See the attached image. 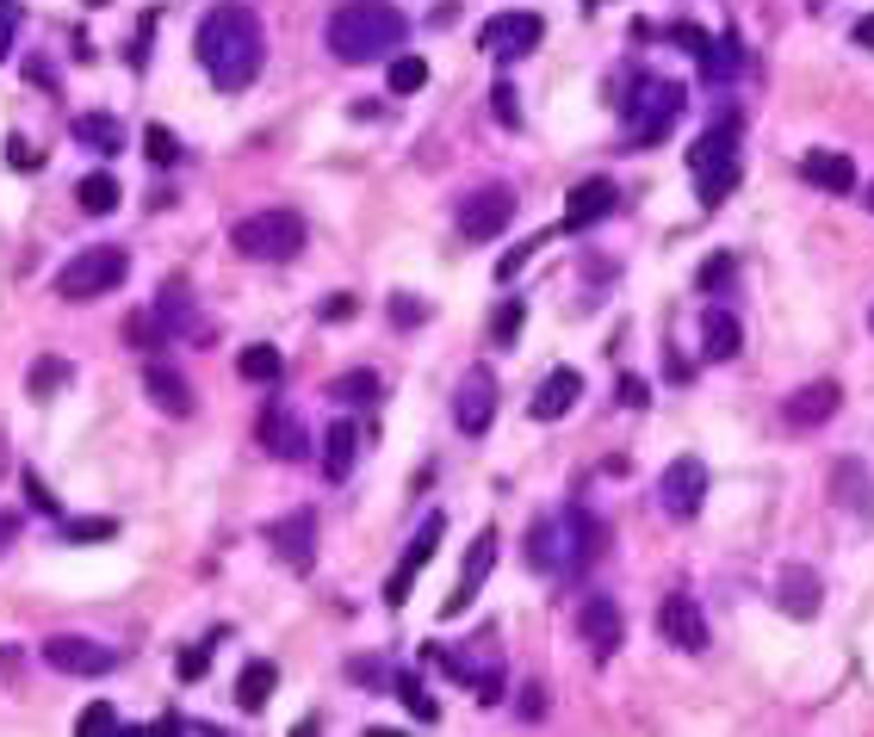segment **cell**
<instances>
[{
	"mask_svg": "<svg viewBox=\"0 0 874 737\" xmlns=\"http://www.w3.org/2000/svg\"><path fill=\"white\" fill-rule=\"evenodd\" d=\"M521 322H528V304L503 298V304H496V317H491V341H496V347H515V341H521Z\"/></svg>",
	"mask_w": 874,
	"mask_h": 737,
	"instance_id": "36",
	"label": "cell"
},
{
	"mask_svg": "<svg viewBox=\"0 0 874 737\" xmlns=\"http://www.w3.org/2000/svg\"><path fill=\"white\" fill-rule=\"evenodd\" d=\"M131 280V254L118 242H99V248H81L75 261L57 273V298L62 304H87V298H106L118 285Z\"/></svg>",
	"mask_w": 874,
	"mask_h": 737,
	"instance_id": "6",
	"label": "cell"
},
{
	"mask_svg": "<svg viewBox=\"0 0 874 737\" xmlns=\"http://www.w3.org/2000/svg\"><path fill=\"white\" fill-rule=\"evenodd\" d=\"M267 546L305 576V570L317 564V514L298 509V514H285V521H267Z\"/></svg>",
	"mask_w": 874,
	"mask_h": 737,
	"instance_id": "15",
	"label": "cell"
},
{
	"mask_svg": "<svg viewBox=\"0 0 874 737\" xmlns=\"http://www.w3.org/2000/svg\"><path fill=\"white\" fill-rule=\"evenodd\" d=\"M515 224V192L509 187H477L459 199V229L472 236V242H491L503 229Z\"/></svg>",
	"mask_w": 874,
	"mask_h": 737,
	"instance_id": "11",
	"label": "cell"
},
{
	"mask_svg": "<svg viewBox=\"0 0 874 737\" xmlns=\"http://www.w3.org/2000/svg\"><path fill=\"white\" fill-rule=\"evenodd\" d=\"M354 310H361V298H354V292H335V298L317 304V317H323V322H347Z\"/></svg>",
	"mask_w": 874,
	"mask_h": 737,
	"instance_id": "48",
	"label": "cell"
},
{
	"mask_svg": "<svg viewBox=\"0 0 874 737\" xmlns=\"http://www.w3.org/2000/svg\"><path fill=\"white\" fill-rule=\"evenodd\" d=\"M155 310H162V322H168V335H205L199 322H192V304H187V285L168 280L162 285V298H155Z\"/></svg>",
	"mask_w": 874,
	"mask_h": 737,
	"instance_id": "30",
	"label": "cell"
},
{
	"mask_svg": "<svg viewBox=\"0 0 874 737\" xmlns=\"http://www.w3.org/2000/svg\"><path fill=\"white\" fill-rule=\"evenodd\" d=\"M75 205L87 211V217H106V211H118V180H113L106 168L87 174V180L75 187Z\"/></svg>",
	"mask_w": 874,
	"mask_h": 737,
	"instance_id": "32",
	"label": "cell"
},
{
	"mask_svg": "<svg viewBox=\"0 0 874 737\" xmlns=\"http://www.w3.org/2000/svg\"><path fill=\"white\" fill-rule=\"evenodd\" d=\"M855 44H862V50H874V13L862 25H855Z\"/></svg>",
	"mask_w": 874,
	"mask_h": 737,
	"instance_id": "57",
	"label": "cell"
},
{
	"mask_svg": "<svg viewBox=\"0 0 874 737\" xmlns=\"http://www.w3.org/2000/svg\"><path fill=\"white\" fill-rule=\"evenodd\" d=\"M347 676H354V681H373V688H379V681H398L379 657H354V663H347Z\"/></svg>",
	"mask_w": 874,
	"mask_h": 737,
	"instance_id": "50",
	"label": "cell"
},
{
	"mask_svg": "<svg viewBox=\"0 0 874 737\" xmlns=\"http://www.w3.org/2000/svg\"><path fill=\"white\" fill-rule=\"evenodd\" d=\"M211 669V644H192V651H180V681H199Z\"/></svg>",
	"mask_w": 874,
	"mask_h": 737,
	"instance_id": "49",
	"label": "cell"
},
{
	"mask_svg": "<svg viewBox=\"0 0 874 737\" xmlns=\"http://www.w3.org/2000/svg\"><path fill=\"white\" fill-rule=\"evenodd\" d=\"M440 533H447V521H440V514H428V521H422V533L403 546L398 570L385 576V607H403V602H410V583L428 570V558H435V546H440Z\"/></svg>",
	"mask_w": 874,
	"mask_h": 737,
	"instance_id": "13",
	"label": "cell"
},
{
	"mask_svg": "<svg viewBox=\"0 0 874 737\" xmlns=\"http://www.w3.org/2000/svg\"><path fill=\"white\" fill-rule=\"evenodd\" d=\"M831 502H843L850 514H869L874 521V472L862 459H837L831 465Z\"/></svg>",
	"mask_w": 874,
	"mask_h": 737,
	"instance_id": "22",
	"label": "cell"
},
{
	"mask_svg": "<svg viewBox=\"0 0 874 737\" xmlns=\"http://www.w3.org/2000/svg\"><path fill=\"white\" fill-rule=\"evenodd\" d=\"M75 143H87V150H99V155H118L125 150V124L106 118V112H81L75 118Z\"/></svg>",
	"mask_w": 874,
	"mask_h": 737,
	"instance_id": "29",
	"label": "cell"
},
{
	"mask_svg": "<svg viewBox=\"0 0 874 737\" xmlns=\"http://www.w3.org/2000/svg\"><path fill=\"white\" fill-rule=\"evenodd\" d=\"M13 38H20V7H13V0H0V62L13 57Z\"/></svg>",
	"mask_w": 874,
	"mask_h": 737,
	"instance_id": "47",
	"label": "cell"
},
{
	"mask_svg": "<svg viewBox=\"0 0 874 737\" xmlns=\"http://www.w3.org/2000/svg\"><path fill=\"white\" fill-rule=\"evenodd\" d=\"M776 602L788 620H813L825 607V583H818L813 564H781V583H776Z\"/></svg>",
	"mask_w": 874,
	"mask_h": 737,
	"instance_id": "18",
	"label": "cell"
},
{
	"mask_svg": "<svg viewBox=\"0 0 874 737\" xmlns=\"http://www.w3.org/2000/svg\"><path fill=\"white\" fill-rule=\"evenodd\" d=\"M862 199H869V211H874V187H869V192H862Z\"/></svg>",
	"mask_w": 874,
	"mask_h": 737,
	"instance_id": "58",
	"label": "cell"
},
{
	"mask_svg": "<svg viewBox=\"0 0 874 737\" xmlns=\"http://www.w3.org/2000/svg\"><path fill=\"white\" fill-rule=\"evenodd\" d=\"M688 168H695V192L701 205H720L725 192L739 187V118H725L688 150Z\"/></svg>",
	"mask_w": 874,
	"mask_h": 737,
	"instance_id": "7",
	"label": "cell"
},
{
	"mask_svg": "<svg viewBox=\"0 0 874 737\" xmlns=\"http://www.w3.org/2000/svg\"><path fill=\"white\" fill-rule=\"evenodd\" d=\"M739 57H744V50H739V38H713V50L701 57V75L713 81V87H720V81H732V75L744 69Z\"/></svg>",
	"mask_w": 874,
	"mask_h": 737,
	"instance_id": "34",
	"label": "cell"
},
{
	"mask_svg": "<svg viewBox=\"0 0 874 737\" xmlns=\"http://www.w3.org/2000/svg\"><path fill=\"white\" fill-rule=\"evenodd\" d=\"M528 254H533V242H521L515 254H503V261H496V280H515V273L528 266Z\"/></svg>",
	"mask_w": 874,
	"mask_h": 737,
	"instance_id": "54",
	"label": "cell"
},
{
	"mask_svg": "<svg viewBox=\"0 0 874 737\" xmlns=\"http://www.w3.org/2000/svg\"><path fill=\"white\" fill-rule=\"evenodd\" d=\"M354 447H361V428L354 421H329L323 428V477L329 484H347V472H354Z\"/></svg>",
	"mask_w": 874,
	"mask_h": 737,
	"instance_id": "24",
	"label": "cell"
},
{
	"mask_svg": "<svg viewBox=\"0 0 874 737\" xmlns=\"http://www.w3.org/2000/svg\"><path fill=\"white\" fill-rule=\"evenodd\" d=\"M379 397V372H342L329 379V403H373Z\"/></svg>",
	"mask_w": 874,
	"mask_h": 737,
	"instance_id": "35",
	"label": "cell"
},
{
	"mask_svg": "<svg viewBox=\"0 0 874 737\" xmlns=\"http://www.w3.org/2000/svg\"><path fill=\"white\" fill-rule=\"evenodd\" d=\"M739 347H744V329H739V317L732 310H707L701 317V359H739Z\"/></svg>",
	"mask_w": 874,
	"mask_h": 737,
	"instance_id": "26",
	"label": "cell"
},
{
	"mask_svg": "<svg viewBox=\"0 0 874 737\" xmlns=\"http://www.w3.org/2000/svg\"><path fill=\"white\" fill-rule=\"evenodd\" d=\"M707 502V465L701 459H670L664 477H658V509L670 521H695Z\"/></svg>",
	"mask_w": 874,
	"mask_h": 737,
	"instance_id": "9",
	"label": "cell"
},
{
	"mask_svg": "<svg viewBox=\"0 0 874 737\" xmlns=\"http://www.w3.org/2000/svg\"><path fill=\"white\" fill-rule=\"evenodd\" d=\"M75 732H87V737H99V732H118V706L94 700V706H87V713L75 718Z\"/></svg>",
	"mask_w": 874,
	"mask_h": 737,
	"instance_id": "43",
	"label": "cell"
},
{
	"mask_svg": "<svg viewBox=\"0 0 874 737\" xmlns=\"http://www.w3.org/2000/svg\"><path fill=\"white\" fill-rule=\"evenodd\" d=\"M670 44L688 50V57H707V50H713V38H707L701 25H670Z\"/></svg>",
	"mask_w": 874,
	"mask_h": 737,
	"instance_id": "44",
	"label": "cell"
},
{
	"mask_svg": "<svg viewBox=\"0 0 874 737\" xmlns=\"http://www.w3.org/2000/svg\"><path fill=\"white\" fill-rule=\"evenodd\" d=\"M62 379H75V366H69V359H57V354H44L38 366H32V397H50Z\"/></svg>",
	"mask_w": 874,
	"mask_h": 737,
	"instance_id": "37",
	"label": "cell"
},
{
	"mask_svg": "<svg viewBox=\"0 0 874 737\" xmlns=\"http://www.w3.org/2000/svg\"><path fill=\"white\" fill-rule=\"evenodd\" d=\"M577 632L590 639L595 657H614V651H621V639H627V614H621V602H614V595H590V602L577 607Z\"/></svg>",
	"mask_w": 874,
	"mask_h": 737,
	"instance_id": "16",
	"label": "cell"
},
{
	"mask_svg": "<svg viewBox=\"0 0 874 737\" xmlns=\"http://www.w3.org/2000/svg\"><path fill=\"white\" fill-rule=\"evenodd\" d=\"M683 106H688L683 81H664V75H633L627 99H621V124H627L633 143H664V136L676 131Z\"/></svg>",
	"mask_w": 874,
	"mask_h": 737,
	"instance_id": "4",
	"label": "cell"
},
{
	"mask_svg": "<svg viewBox=\"0 0 874 737\" xmlns=\"http://www.w3.org/2000/svg\"><path fill=\"white\" fill-rule=\"evenodd\" d=\"M305 217L285 205H267L255 211V217H243V224L229 229V242H236V254L243 261H292V254H305Z\"/></svg>",
	"mask_w": 874,
	"mask_h": 737,
	"instance_id": "5",
	"label": "cell"
},
{
	"mask_svg": "<svg viewBox=\"0 0 874 737\" xmlns=\"http://www.w3.org/2000/svg\"><path fill=\"white\" fill-rule=\"evenodd\" d=\"M422 317H428V304H422V298H410V292L391 298V322H398V329H416Z\"/></svg>",
	"mask_w": 874,
	"mask_h": 737,
	"instance_id": "45",
	"label": "cell"
},
{
	"mask_svg": "<svg viewBox=\"0 0 874 737\" xmlns=\"http://www.w3.org/2000/svg\"><path fill=\"white\" fill-rule=\"evenodd\" d=\"M113 521H69V539H75V546H87V539H113Z\"/></svg>",
	"mask_w": 874,
	"mask_h": 737,
	"instance_id": "51",
	"label": "cell"
},
{
	"mask_svg": "<svg viewBox=\"0 0 874 737\" xmlns=\"http://www.w3.org/2000/svg\"><path fill=\"white\" fill-rule=\"evenodd\" d=\"M491 112H496V124H503V131H515V124H521V94H515L509 81H496V87H491Z\"/></svg>",
	"mask_w": 874,
	"mask_h": 737,
	"instance_id": "41",
	"label": "cell"
},
{
	"mask_svg": "<svg viewBox=\"0 0 874 737\" xmlns=\"http://www.w3.org/2000/svg\"><path fill=\"white\" fill-rule=\"evenodd\" d=\"M540 38H546L540 13H491V20L477 25V50H484V57H496V62L528 57Z\"/></svg>",
	"mask_w": 874,
	"mask_h": 737,
	"instance_id": "8",
	"label": "cell"
},
{
	"mask_svg": "<svg viewBox=\"0 0 874 737\" xmlns=\"http://www.w3.org/2000/svg\"><path fill=\"white\" fill-rule=\"evenodd\" d=\"M143 155H150V168H174V162H180V143H174L168 124H150V131H143Z\"/></svg>",
	"mask_w": 874,
	"mask_h": 737,
	"instance_id": "38",
	"label": "cell"
},
{
	"mask_svg": "<svg viewBox=\"0 0 874 737\" xmlns=\"http://www.w3.org/2000/svg\"><path fill=\"white\" fill-rule=\"evenodd\" d=\"M515 706H521V713H528V718H540V713H546V688H533V681H528V688H521V700H515Z\"/></svg>",
	"mask_w": 874,
	"mask_h": 737,
	"instance_id": "55",
	"label": "cell"
},
{
	"mask_svg": "<svg viewBox=\"0 0 874 737\" xmlns=\"http://www.w3.org/2000/svg\"><path fill=\"white\" fill-rule=\"evenodd\" d=\"M491 564H496V527H484V533H477V546H472V558H465V570H459L453 595L440 602V614H447V620H459V614L472 607V595H477V589H484V576H491Z\"/></svg>",
	"mask_w": 874,
	"mask_h": 737,
	"instance_id": "19",
	"label": "cell"
},
{
	"mask_svg": "<svg viewBox=\"0 0 874 737\" xmlns=\"http://www.w3.org/2000/svg\"><path fill=\"white\" fill-rule=\"evenodd\" d=\"M837 403H843V391H837L831 379H813V384H800L794 397H788V428H818V421H831L837 416Z\"/></svg>",
	"mask_w": 874,
	"mask_h": 737,
	"instance_id": "21",
	"label": "cell"
},
{
	"mask_svg": "<svg viewBox=\"0 0 874 737\" xmlns=\"http://www.w3.org/2000/svg\"><path fill=\"white\" fill-rule=\"evenodd\" d=\"M725 280H732V254H713V261L701 266V285L713 292V285H725Z\"/></svg>",
	"mask_w": 874,
	"mask_h": 737,
	"instance_id": "53",
	"label": "cell"
},
{
	"mask_svg": "<svg viewBox=\"0 0 874 737\" xmlns=\"http://www.w3.org/2000/svg\"><path fill=\"white\" fill-rule=\"evenodd\" d=\"M44 663L62 676H113L118 651L99 639H81V632H57V639H44Z\"/></svg>",
	"mask_w": 874,
	"mask_h": 737,
	"instance_id": "10",
	"label": "cell"
},
{
	"mask_svg": "<svg viewBox=\"0 0 874 737\" xmlns=\"http://www.w3.org/2000/svg\"><path fill=\"white\" fill-rule=\"evenodd\" d=\"M199 62H205L211 87H224V94H243L255 87L267 62V38H261V20H255V7L243 0H224V7H211L205 20H199V38H192Z\"/></svg>",
	"mask_w": 874,
	"mask_h": 737,
	"instance_id": "1",
	"label": "cell"
},
{
	"mask_svg": "<svg viewBox=\"0 0 874 737\" xmlns=\"http://www.w3.org/2000/svg\"><path fill=\"white\" fill-rule=\"evenodd\" d=\"M658 632H664L670 651H688V657H701V651H707L701 602H695V595H664V607H658Z\"/></svg>",
	"mask_w": 874,
	"mask_h": 737,
	"instance_id": "14",
	"label": "cell"
},
{
	"mask_svg": "<svg viewBox=\"0 0 874 737\" xmlns=\"http://www.w3.org/2000/svg\"><path fill=\"white\" fill-rule=\"evenodd\" d=\"M323 38L335 62H379V57H398V44L410 38V20L391 0H347V7L329 13Z\"/></svg>",
	"mask_w": 874,
	"mask_h": 737,
	"instance_id": "2",
	"label": "cell"
},
{
	"mask_svg": "<svg viewBox=\"0 0 874 737\" xmlns=\"http://www.w3.org/2000/svg\"><path fill=\"white\" fill-rule=\"evenodd\" d=\"M422 81H428L422 57H391V94H422Z\"/></svg>",
	"mask_w": 874,
	"mask_h": 737,
	"instance_id": "40",
	"label": "cell"
},
{
	"mask_svg": "<svg viewBox=\"0 0 874 737\" xmlns=\"http://www.w3.org/2000/svg\"><path fill=\"white\" fill-rule=\"evenodd\" d=\"M236 372H243L248 384H273L285 372L280 347H267V341H255V347H243V359H236Z\"/></svg>",
	"mask_w": 874,
	"mask_h": 737,
	"instance_id": "33",
	"label": "cell"
},
{
	"mask_svg": "<svg viewBox=\"0 0 874 737\" xmlns=\"http://www.w3.org/2000/svg\"><path fill=\"white\" fill-rule=\"evenodd\" d=\"M800 174H806L813 187H825V192H855V162L843 150H813L806 162H800Z\"/></svg>",
	"mask_w": 874,
	"mask_h": 737,
	"instance_id": "25",
	"label": "cell"
},
{
	"mask_svg": "<svg viewBox=\"0 0 874 737\" xmlns=\"http://www.w3.org/2000/svg\"><path fill=\"white\" fill-rule=\"evenodd\" d=\"M273 688H280V663H267V657L243 663V676H236V706H243V713H261L267 700H273Z\"/></svg>",
	"mask_w": 874,
	"mask_h": 737,
	"instance_id": "28",
	"label": "cell"
},
{
	"mask_svg": "<svg viewBox=\"0 0 874 737\" xmlns=\"http://www.w3.org/2000/svg\"><path fill=\"white\" fill-rule=\"evenodd\" d=\"M614 211H621V187H614V180H602V174H595V180H577L570 199H565V229H595L602 217H614Z\"/></svg>",
	"mask_w": 874,
	"mask_h": 737,
	"instance_id": "17",
	"label": "cell"
},
{
	"mask_svg": "<svg viewBox=\"0 0 874 737\" xmlns=\"http://www.w3.org/2000/svg\"><path fill=\"white\" fill-rule=\"evenodd\" d=\"M453 421H459V435H484L496 421V372L491 366H472L465 379H459V391H453Z\"/></svg>",
	"mask_w": 874,
	"mask_h": 737,
	"instance_id": "12",
	"label": "cell"
},
{
	"mask_svg": "<svg viewBox=\"0 0 874 737\" xmlns=\"http://www.w3.org/2000/svg\"><path fill=\"white\" fill-rule=\"evenodd\" d=\"M614 403H621V409H646V403H651V384L639 379V372H621V379H614Z\"/></svg>",
	"mask_w": 874,
	"mask_h": 737,
	"instance_id": "42",
	"label": "cell"
},
{
	"mask_svg": "<svg viewBox=\"0 0 874 737\" xmlns=\"http://www.w3.org/2000/svg\"><path fill=\"white\" fill-rule=\"evenodd\" d=\"M143 391L155 397L162 416H192V384L180 379L174 366H150V372H143Z\"/></svg>",
	"mask_w": 874,
	"mask_h": 737,
	"instance_id": "27",
	"label": "cell"
},
{
	"mask_svg": "<svg viewBox=\"0 0 874 737\" xmlns=\"http://www.w3.org/2000/svg\"><path fill=\"white\" fill-rule=\"evenodd\" d=\"M38 162L44 155L25 143V136H7V168H20V174H38Z\"/></svg>",
	"mask_w": 874,
	"mask_h": 737,
	"instance_id": "46",
	"label": "cell"
},
{
	"mask_svg": "<svg viewBox=\"0 0 874 737\" xmlns=\"http://www.w3.org/2000/svg\"><path fill=\"white\" fill-rule=\"evenodd\" d=\"M583 397V379L570 372V366H552L546 379H540V391H533V421H558V416H570V403Z\"/></svg>",
	"mask_w": 874,
	"mask_h": 737,
	"instance_id": "23",
	"label": "cell"
},
{
	"mask_svg": "<svg viewBox=\"0 0 874 737\" xmlns=\"http://www.w3.org/2000/svg\"><path fill=\"white\" fill-rule=\"evenodd\" d=\"M609 551V527L595 521L590 509H558V514H546V521H533V533H528V564L533 570H590L595 558Z\"/></svg>",
	"mask_w": 874,
	"mask_h": 737,
	"instance_id": "3",
	"label": "cell"
},
{
	"mask_svg": "<svg viewBox=\"0 0 874 737\" xmlns=\"http://www.w3.org/2000/svg\"><path fill=\"white\" fill-rule=\"evenodd\" d=\"M125 335H131L137 347H162V341H168V322H162V310H137V317L125 322Z\"/></svg>",
	"mask_w": 874,
	"mask_h": 737,
	"instance_id": "39",
	"label": "cell"
},
{
	"mask_svg": "<svg viewBox=\"0 0 874 737\" xmlns=\"http://www.w3.org/2000/svg\"><path fill=\"white\" fill-rule=\"evenodd\" d=\"M813 7H818V0H813Z\"/></svg>",
	"mask_w": 874,
	"mask_h": 737,
	"instance_id": "59",
	"label": "cell"
},
{
	"mask_svg": "<svg viewBox=\"0 0 874 737\" xmlns=\"http://www.w3.org/2000/svg\"><path fill=\"white\" fill-rule=\"evenodd\" d=\"M25 496H32V509H38V514H57V509H62L57 496L44 490V477H38V472H25Z\"/></svg>",
	"mask_w": 874,
	"mask_h": 737,
	"instance_id": "52",
	"label": "cell"
},
{
	"mask_svg": "<svg viewBox=\"0 0 874 737\" xmlns=\"http://www.w3.org/2000/svg\"><path fill=\"white\" fill-rule=\"evenodd\" d=\"M13 539H20V514H13V509H0V551L13 546Z\"/></svg>",
	"mask_w": 874,
	"mask_h": 737,
	"instance_id": "56",
	"label": "cell"
},
{
	"mask_svg": "<svg viewBox=\"0 0 874 737\" xmlns=\"http://www.w3.org/2000/svg\"><path fill=\"white\" fill-rule=\"evenodd\" d=\"M391 688H398V700L410 706V718H422V725H435V718H440V700L428 694V681H422L416 669H398V681H391Z\"/></svg>",
	"mask_w": 874,
	"mask_h": 737,
	"instance_id": "31",
	"label": "cell"
},
{
	"mask_svg": "<svg viewBox=\"0 0 874 737\" xmlns=\"http://www.w3.org/2000/svg\"><path fill=\"white\" fill-rule=\"evenodd\" d=\"M261 447L273 459H305L310 453V435H305V421L292 416L285 403H267V409H261Z\"/></svg>",
	"mask_w": 874,
	"mask_h": 737,
	"instance_id": "20",
	"label": "cell"
}]
</instances>
